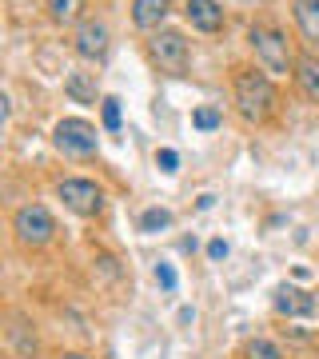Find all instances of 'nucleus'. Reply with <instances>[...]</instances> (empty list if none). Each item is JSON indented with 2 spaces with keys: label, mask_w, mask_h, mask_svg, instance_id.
I'll return each mask as SVG.
<instances>
[{
  "label": "nucleus",
  "mask_w": 319,
  "mask_h": 359,
  "mask_svg": "<svg viewBox=\"0 0 319 359\" xmlns=\"http://www.w3.org/2000/svg\"><path fill=\"white\" fill-rule=\"evenodd\" d=\"M236 112L247 120V124H264L271 112H276V88L264 72H236Z\"/></svg>",
  "instance_id": "f257e3e1"
},
{
  "label": "nucleus",
  "mask_w": 319,
  "mask_h": 359,
  "mask_svg": "<svg viewBox=\"0 0 319 359\" xmlns=\"http://www.w3.org/2000/svg\"><path fill=\"white\" fill-rule=\"evenodd\" d=\"M252 48H255V60H259V68L264 72H271V76H287L292 72L295 76V56L292 48H287V40L276 32V28H252Z\"/></svg>",
  "instance_id": "f03ea898"
},
{
  "label": "nucleus",
  "mask_w": 319,
  "mask_h": 359,
  "mask_svg": "<svg viewBox=\"0 0 319 359\" xmlns=\"http://www.w3.org/2000/svg\"><path fill=\"white\" fill-rule=\"evenodd\" d=\"M13 231L25 248H44L56 236V219H52V212L44 204H25L13 216Z\"/></svg>",
  "instance_id": "7ed1b4c3"
},
{
  "label": "nucleus",
  "mask_w": 319,
  "mask_h": 359,
  "mask_svg": "<svg viewBox=\"0 0 319 359\" xmlns=\"http://www.w3.org/2000/svg\"><path fill=\"white\" fill-rule=\"evenodd\" d=\"M52 140H56V148H60L64 156H76V160H88V156H96V128H92L88 120H60L56 124V132H52Z\"/></svg>",
  "instance_id": "20e7f679"
},
{
  "label": "nucleus",
  "mask_w": 319,
  "mask_h": 359,
  "mask_svg": "<svg viewBox=\"0 0 319 359\" xmlns=\"http://www.w3.org/2000/svg\"><path fill=\"white\" fill-rule=\"evenodd\" d=\"M148 56H152L164 72L179 76V72L188 68V40L179 36V32H172V28H164V32H156V36L148 40Z\"/></svg>",
  "instance_id": "39448f33"
},
{
  "label": "nucleus",
  "mask_w": 319,
  "mask_h": 359,
  "mask_svg": "<svg viewBox=\"0 0 319 359\" xmlns=\"http://www.w3.org/2000/svg\"><path fill=\"white\" fill-rule=\"evenodd\" d=\"M56 196L64 200V208L68 212H76V216H96L104 208V192L92 184V180H60L56 184Z\"/></svg>",
  "instance_id": "423d86ee"
},
{
  "label": "nucleus",
  "mask_w": 319,
  "mask_h": 359,
  "mask_svg": "<svg viewBox=\"0 0 319 359\" xmlns=\"http://www.w3.org/2000/svg\"><path fill=\"white\" fill-rule=\"evenodd\" d=\"M108 44H112V36H108V25H100V20H84L76 28V36H72V48L84 60H104L108 56Z\"/></svg>",
  "instance_id": "0eeeda50"
},
{
  "label": "nucleus",
  "mask_w": 319,
  "mask_h": 359,
  "mask_svg": "<svg viewBox=\"0 0 319 359\" xmlns=\"http://www.w3.org/2000/svg\"><path fill=\"white\" fill-rule=\"evenodd\" d=\"M184 16H188V25L200 28V32H219V28H224V8H219L216 0H188V4H184Z\"/></svg>",
  "instance_id": "6e6552de"
},
{
  "label": "nucleus",
  "mask_w": 319,
  "mask_h": 359,
  "mask_svg": "<svg viewBox=\"0 0 319 359\" xmlns=\"http://www.w3.org/2000/svg\"><path fill=\"white\" fill-rule=\"evenodd\" d=\"M276 308H280L283 316H311V311H315V299L307 292H299V287H287V283H283L280 292H276Z\"/></svg>",
  "instance_id": "1a4fd4ad"
},
{
  "label": "nucleus",
  "mask_w": 319,
  "mask_h": 359,
  "mask_svg": "<svg viewBox=\"0 0 319 359\" xmlns=\"http://www.w3.org/2000/svg\"><path fill=\"white\" fill-rule=\"evenodd\" d=\"M168 16V0H132V25L136 28H160Z\"/></svg>",
  "instance_id": "9d476101"
},
{
  "label": "nucleus",
  "mask_w": 319,
  "mask_h": 359,
  "mask_svg": "<svg viewBox=\"0 0 319 359\" xmlns=\"http://www.w3.org/2000/svg\"><path fill=\"white\" fill-rule=\"evenodd\" d=\"M295 84L311 104H319V60L315 56H299L295 60Z\"/></svg>",
  "instance_id": "9b49d317"
},
{
  "label": "nucleus",
  "mask_w": 319,
  "mask_h": 359,
  "mask_svg": "<svg viewBox=\"0 0 319 359\" xmlns=\"http://www.w3.org/2000/svg\"><path fill=\"white\" fill-rule=\"evenodd\" d=\"M295 25L307 36V44L319 48V0H295Z\"/></svg>",
  "instance_id": "f8f14e48"
},
{
  "label": "nucleus",
  "mask_w": 319,
  "mask_h": 359,
  "mask_svg": "<svg viewBox=\"0 0 319 359\" xmlns=\"http://www.w3.org/2000/svg\"><path fill=\"white\" fill-rule=\"evenodd\" d=\"M64 92L76 104H96V76L92 72H68L64 76Z\"/></svg>",
  "instance_id": "ddd939ff"
},
{
  "label": "nucleus",
  "mask_w": 319,
  "mask_h": 359,
  "mask_svg": "<svg viewBox=\"0 0 319 359\" xmlns=\"http://www.w3.org/2000/svg\"><path fill=\"white\" fill-rule=\"evenodd\" d=\"M84 8V0H48V16L56 25H72Z\"/></svg>",
  "instance_id": "4468645a"
},
{
  "label": "nucleus",
  "mask_w": 319,
  "mask_h": 359,
  "mask_svg": "<svg viewBox=\"0 0 319 359\" xmlns=\"http://www.w3.org/2000/svg\"><path fill=\"white\" fill-rule=\"evenodd\" d=\"M13 323H16V327H13L8 335H13L16 351H20L25 359H36V335H28V332H25V323H20V320H13Z\"/></svg>",
  "instance_id": "2eb2a0df"
},
{
  "label": "nucleus",
  "mask_w": 319,
  "mask_h": 359,
  "mask_svg": "<svg viewBox=\"0 0 319 359\" xmlns=\"http://www.w3.org/2000/svg\"><path fill=\"white\" fill-rule=\"evenodd\" d=\"M140 228L144 231H164V228H172V212L168 208H148L140 216Z\"/></svg>",
  "instance_id": "dca6fc26"
},
{
  "label": "nucleus",
  "mask_w": 319,
  "mask_h": 359,
  "mask_svg": "<svg viewBox=\"0 0 319 359\" xmlns=\"http://www.w3.org/2000/svg\"><path fill=\"white\" fill-rule=\"evenodd\" d=\"M243 355L247 359H283V351L271 339H252V344L243 347Z\"/></svg>",
  "instance_id": "f3484780"
},
{
  "label": "nucleus",
  "mask_w": 319,
  "mask_h": 359,
  "mask_svg": "<svg viewBox=\"0 0 319 359\" xmlns=\"http://www.w3.org/2000/svg\"><path fill=\"white\" fill-rule=\"evenodd\" d=\"M191 124L200 132H216L219 128V108H196V112H191Z\"/></svg>",
  "instance_id": "a211bd4d"
},
{
  "label": "nucleus",
  "mask_w": 319,
  "mask_h": 359,
  "mask_svg": "<svg viewBox=\"0 0 319 359\" xmlns=\"http://www.w3.org/2000/svg\"><path fill=\"white\" fill-rule=\"evenodd\" d=\"M100 108H104V128L116 132V128H120V100H116V96H104Z\"/></svg>",
  "instance_id": "6ab92c4d"
},
{
  "label": "nucleus",
  "mask_w": 319,
  "mask_h": 359,
  "mask_svg": "<svg viewBox=\"0 0 319 359\" xmlns=\"http://www.w3.org/2000/svg\"><path fill=\"white\" fill-rule=\"evenodd\" d=\"M156 283L164 292H176V271H172V264H156Z\"/></svg>",
  "instance_id": "aec40b11"
},
{
  "label": "nucleus",
  "mask_w": 319,
  "mask_h": 359,
  "mask_svg": "<svg viewBox=\"0 0 319 359\" xmlns=\"http://www.w3.org/2000/svg\"><path fill=\"white\" fill-rule=\"evenodd\" d=\"M156 164H160V172H168V176H172V172L179 168V156L172 152V148H160V152H156Z\"/></svg>",
  "instance_id": "412c9836"
},
{
  "label": "nucleus",
  "mask_w": 319,
  "mask_h": 359,
  "mask_svg": "<svg viewBox=\"0 0 319 359\" xmlns=\"http://www.w3.org/2000/svg\"><path fill=\"white\" fill-rule=\"evenodd\" d=\"M208 256H212V259H224V256H228V244H224V240H212V244H208Z\"/></svg>",
  "instance_id": "4be33fe9"
},
{
  "label": "nucleus",
  "mask_w": 319,
  "mask_h": 359,
  "mask_svg": "<svg viewBox=\"0 0 319 359\" xmlns=\"http://www.w3.org/2000/svg\"><path fill=\"white\" fill-rule=\"evenodd\" d=\"M60 359H88V355H80V351H68V355H60Z\"/></svg>",
  "instance_id": "5701e85b"
}]
</instances>
